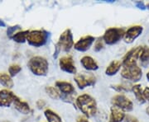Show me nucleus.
Listing matches in <instances>:
<instances>
[{
  "mask_svg": "<svg viewBox=\"0 0 149 122\" xmlns=\"http://www.w3.org/2000/svg\"><path fill=\"white\" fill-rule=\"evenodd\" d=\"M113 106H117L124 112H131L133 109V101L123 94H118L112 98Z\"/></svg>",
  "mask_w": 149,
  "mask_h": 122,
  "instance_id": "0eeeda50",
  "label": "nucleus"
},
{
  "mask_svg": "<svg viewBox=\"0 0 149 122\" xmlns=\"http://www.w3.org/2000/svg\"><path fill=\"white\" fill-rule=\"evenodd\" d=\"M136 5H137V7H138L139 8H140V9H143V10L146 9V6L144 5V3L143 2H137V3H136Z\"/></svg>",
  "mask_w": 149,
  "mask_h": 122,
  "instance_id": "2f4dec72",
  "label": "nucleus"
},
{
  "mask_svg": "<svg viewBox=\"0 0 149 122\" xmlns=\"http://www.w3.org/2000/svg\"><path fill=\"white\" fill-rule=\"evenodd\" d=\"M123 122H139V120L136 118V117L133 116H130V115H128L126 116L124 120H123Z\"/></svg>",
  "mask_w": 149,
  "mask_h": 122,
  "instance_id": "c85d7f7f",
  "label": "nucleus"
},
{
  "mask_svg": "<svg viewBox=\"0 0 149 122\" xmlns=\"http://www.w3.org/2000/svg\"><path fill=\"white\" fill-rule=\"evenodd\" d=\"M59 66H60V69L67 74H76L77 69L74 64L73 58L70 55H65L60 59Z\"/></svg>",
  "mask_w": 149,
  "mask_h": 122,
  "instance_id": "9d476101",
  "label": "nucleus"
},
{
  "mask_svg": "<svg viewBox=\"0 0 149 122\" xmlns=\"http://www.w3.org/2000/svg\"><path fill=\"white\" fill-rule=\"evenodd\" d=\"M126 116L125 112L117 106H112L110 108V116L109 122H122Z\"/></svg>",
  "mask_w": 149,
  "mask_h": 122,
  "instance_id": "2eb2a0df",
  "label": "nucleus"
},
{
  "mask_svg": "<svg viewBox=\"0 0 149 122\" xmlns=\"http://www.w3.org/2000/svg\"><path fill=\"white\" fill-rule=\"evenodd\" d=\"M16 95L11 91L3 89L0 91V106L1 107H9L13 103L16 98Z\"/></svg>",
  "mask_w": 149,
  "mask_h": 122,
  "instance_id": "ddd939ff",
  "label": "nucleus"
},
{
  "mask_svg": "<svg viewBox=\"0 0 149 122\" xmlns=\"http://www.w3.org/2000/svg\"><path fill=\"white\" fill-rule=\"evenodd\" d=\"M140 62L141 64L146 66L149 64V47L148 46H143V50L140 54Z\"/></svg>",
  "mask_w": 149,
  "mask_h": 122,
  "instance_id": "b1692460",
  "label": "nucleus"
},
{
  "mask_svg": "<svg viewBox=\"0 0 149 122\" xmlns=\"http://www.w3.org/2000/svg\"><path fill=\"white\" fill-rule=\"evenodd\" d=\"M49 39V33L45 30H33L29 32L27 41L33 47H42L45 45Z\"/></svg>",
  "mask_w": 149,
  "mask_h": 122,
  "instance_id": "20e7f679",
  "label": "nucleus"
},
{
  "mask_svg": "<svg viewBox=\"0 0 149 122\" xmlns=\"http://www.w3.org/2000/svg\"><path fill=\"white\" fill-rule=\"evenodd\" d=\"M147 79H148V80L149 81V71H148V73L147 74Z\"/></svg>",
  "mask_w": 149,
  "mask_h": 122,
  "instance_id": "c9c22d12",
  "label": "nucleus"
},
{
  "mask_svg": "<svg viewBox=\"0 0 149 122\" xmlns=\"http://www.w3.org/2000/svg\"><path fill=\"white\" fill-rule=\"evenodd\" d=\"M21 70L22 67L19 64H12L8 68V73L11 78H13V77H15L17 74H19Z\"/></svg>",
  "mask_w": 149,
  "mask_h": 122,
  "instance_id": "393cba45",
  "label": "nucleus"
},
{
  "mask_svg": "<svg viewBox=\"0 0 149 122\" xmlns=\"http://www.w3.org/2000/svg\"><path fill=\"white\" fill-rule=\"evenodd\" d=\"M143 96L146 101H149V88H145L143 89Z\"/></svg>",
  "mask_w": 149,
  "mask_h": 122,
  "instance_id": "7c9ffc66",
  "label": "nucleus"
},
{
  "mask_svg": "<svg viewBox=\"0 0 149 122\" xmlns=\"http://www.w3.org/2000/svg\"><path fill=\"white\" fill-rule=\"evenodd\" d=\"M76 122H90L88 121V119L85 116H79L77 118V120H76Z\"/></svg>",
  "mask_w": 149,
  "mask_h": 122,
  "instance_id": "473e14b6",
  "label": "nucleus"
},
{
  "mask_svg": "<svg viewBox=\"0 0 149 122\" xmlns=\"http://www.w3.org/2000/svg\"><path fill=\"white\" fill-rule=\"evenodd\" d=\"M29 32L30 31L26 30V31H22V32H16L11 39H13L17 43H24L27 41V35H28Z\"/></svg>",
  "mask_w": 149,
  "mask_h": 122,
  "instance_id": "4be33fe9",
  "label": "nucleus"
},
{
  "mask_svg": "<svg viewBox=\"0 0 149 122\" xmlns=\"http://www.w3.org/2000/svg\"><path fill=\"white\" fill-rule=\"evenodd\" d=\"M104 48V41L102 37L98 38L97 40L95 41V51L96 52H99L102 49Z\"/></svg>",
  "mask_w": 149,
  "mask_h": 122,
  "instance_id": "bb28decb",
  "label": "nucleus"
},
{
  "mask_svg": "<svg viewBox=\"0 0 149 122\" xmlns=\"http://www.w3.org/2000/svg\"><path fill=\"white\" fill-rule=\"evenodd\" d=\"M13 105L14 107L17 112H19L23 115H27L31 112V108L30 106L28 105V103L26 101H22L20 98H18L16 96L15 100L13 101Z\"/></svg>",
  "mask_w": 149,
  "mask_h": 122,
  "instance_id": "f3484780",
  "label": "nucleus"
},
{
  "mask_svg": "<svg viewBox=\"0 0 149 122\" xmlns=\"http://www.w3.org/2000/svg\"><path fill=\"white\" fill-rule=\"evenodd\" d=\"M121 76L131 82H139L143 77V71L138 64L123 67Z\"/></svg>",
  "mask_w": 149,
  "mask_h": 122,
  "instance_id": "423d86ee",
  "label": "nucleus"
},
{
  "mask_svg": "<svg viewBox=\"0 0 149 122\" xmlns=\"http://www.w3.org/2000/svg\"><path fill=\"white\" fill-rule=\"evenodd\" d=\"M143 32V27L142 26H133L128 28L124 33L123 41L125 43L131 44L133 43L137 38L142 35Z\"/></svg>",
  "mask_w": 149,
  "mask_h": 122,
  "instance_id": "9b49d317",
  "label": "nucleus"
},
{
  "mask_svg": "<svg viewBox=\"0 0 149 122\" xmlns=\"http://www.w3.org/2000/svg\"><path fill=\"white\" fill-rule=\"evenodd\" d=\"M132 91H133V94L135 96L137 101H139V103L143 104L146 102V100L143 96V90L142 88V86L140 84L133 85L132 87Z\"/></svg>",
  "mask_w": 149,
  "mask_h": 122,
  "instance_id": "6ab92c4d",
  "label": "nucleus"
},
{
  "mask_svg": "<svg viewBox=\"0 0 149 122\" xmlns=\"http://www.w3.org/2000/svg\"><path fill=\"white\" fill-rule=\"evenodd\" d=\"M45 91L47 93V95L54 100H58V99L61 98V94L60 91L54 87H52V86L47 87L45 88Z\"/></svg>",
  "mask_w": 149,
  "mask_h": 122,
  "instance_id": "5701e85b",
  "label": "nucleus"
},
{
  "mask_svg": "<svg viewBox=\"0 0 149 122\" xmlns=\"http://www.w3.org/2000/svg\"><path fill=\"white\" fill-rule=\"evenodd\" d=\"M146 113H147V114L149 116V106L146 108Z\"/></svg>",
  "mask_w": 149,
  "mask_h": 122,
  "instance_id": "f704fd0d",
  "label": "nucleus"
},
{
  "mask_svg": "<svg viewBox=\"0 0 149 122\" xmlns=\"http://www.w3.org/2000/svg\"><path fill=\"white\" fill-rule=\"evenodd\" d=\"M18 30H21V27L18 26V25H16V26H13V27H9L7 30V35L9 38L13 37V36L15 34V32Z\"/></svg>",
  "mask_w": 149,
  "mask_h": 122,
  "instance_id": "a878e982",
  "label": "nucleus"
},
{
  "mask_svg": "<svg viewBox=\"0 0 149 122\" xmlns=\"http://www.w3.org/2000/svg\"><path fill=\"white\" fill-rule=\"evenodd\" d=\"M74 47L73 34L70 29H66L60 36L58 42L56 45V50L54 53V58H57L61 51L69 52L71 48Z\"/></svg>",
  "mask_w": 149,
  "mask_h": 122,
  "instance_id": "f03ea898",
  "label": "nucleus"
},
{
  "mask_svg": "<svg viewBox=\"0 0 149 122\" xmlns=\"http://www.w3.org/2000/svg\"><path fill=\"white\" fill-rule=\"evenodd\" d=\"M80 64L88 71H95L99 69V65L97 64L95 59H93L91 56L85 55L82 57L80 59Z\"/></svg>",
  "mask_w": 149,
  "mask_h": 122,
  "instance_id": "dca6fc26",
  "label": "nucleus"
},
{
  "mask_svg": "<svg viewBox=\"0 0 149 122\" xmlns=\"http://www.w3.org/2000/svg\"><path fill=\"white\" fill-rule=\"evenodd\" d=\"M3 122H9V121H3Z\"/></svg>",
  "mask_w": 149,
  "mask_h": 122,
  "instance_id": "e433bc0d",
  "label": "nucleus"
},
{
  "mask_svg": "<svg viewBox=\"0 0 149 122\" xmlns=\"http://www.w3.org/2000/svg\"><path fill=\"white\" fill-rule=\"evenodd\" d=\"M111 88H113L114 90L117 91V92H128V91H130V89L128 88L126 85H123V84L113 85V86H112Z\"/></svg>",
  "mask_w": 149,
  "mask_h": 122,
  "instance_id": "cd10ccee",
  "label": "nucleus"
},
{
  "mask_svg": "<svg viewBox=\"0 0 149 122\" xmlns=\"http://www.w3.org/2000/svg\"><path fill=\"white\" fill-rule=\"evenodd\" d=\"M74 80L80 89L94 86L96 83L95 76L91 74H77L74 75Z\"/></svg>",
  "mask_w": 149,
  "mask_h": 122,
  "instance_id": "6e6552de",
  "label": "nucleus"
},
{
  "mask_svg": "<svg viewBox=\"0 0 149 122\" xmlns=\"http://www.w3.org/2000/svg\"><path fill=\"white\" fill-rule=\"evenodd\" d=\"M0 27H5V23L3 22V21H2L1 19H0Z\"/></svg>",
  "mask_w": 149,
  "mask_h": 122,
  "instance_id": "72a5a7b5",
  "label": "nucleus"
},
{
  "mask_svg": "<svg viewBox=\"0 0 149 122\" xmlns=\"http://www.w3.org/2000/svg\"><path fill=\"white\" fill-rule=\"evenodd\" d=\"M0 83L7 88H12L14 85V83L10 77V75L4 74V73L0 74Z\"/></svg>",
  "mask_w": 149,
  "mask_h": 122,
  "instance_id": "412c9836",
  "label": "nucleus"
},
{
  "mask_svg": "<svg viewBox=\"0 0 149 122\" xmlns=\"http://www.w3.org/2000/svg\"><path fill=\"white\" fill-rule=\"evenodd\" d=\"M36 104H37V106L38 109H42L43 107L46 106V101L42 100V99H39V100H37Z\"/></svg>",
  "mask_w": 149,
  "mask_h": 122,
  "instance_id": "c756f323",
  "label": "nucleus"
},
{
  "mask_svg": "<svg viewBox=\"0 0 149 122\" xmlns=\"http://www.w3.org/2000/svg\"><path fill=\"white\" fill-rule=\"evenodd\" d=\"M44 115L48 122H62L61 117L51 109H47L44 112Z\"/></svg>",
  "mask_w": 149,
  "mask_h": 122,
  "instance_id": "aec40b11",
  "label": "nucleus"
},
{
  "mask_svg": "<svg viewBox=\"0 0 149 122\" xmlns=\"http://www.w3.org/2000/svg\"><path fill=\"white\" fill-rule=\"evenodd\" d=\"M142 50H143V46H137V47L133 48L132 50H130L123 59V67L137 64V61L140 57Z\"/></svg>",
  "mask_w": 149,
  "mask_h": 122,
  "instance_id": "1a4fd4ad",
  "label": "nucleus"
},
{
  "mask_svg": "<svg viewBox=\"0 0 149 122\" xmlns=\"http://www.w3.org/2000/svg\"><path fill=\"white\" fill-rule=\"evenodd\" d=\"M121 67H122V62L118 60H113L105 69V74L108 76H113L120 70Z\"/></svg>",
  "mask_w": 149,
  "mask_h": 122,
  "instance_id": "a211bd4d",
  "label": "nucleus"
},
{
  "mask_svg": "<svg viewBox=\"0 0 149 122\" xmlns=\"http://www.w3.org/2000/svg\"><path fill=\"white\" fill-rule=\"evenodd\" d=\"M124 33L125 31L123 28L110 27L105 31L102 39L105 44L109 45H112L118 43L122 38H123Z\"/></svg>",
  "mask_w": 149,
  "mask_h": 122,
  "instance_id": "39448f33",
  "label": "nucleus"
},
{
  "mask_svg": "<svg viewBox=\"0 0 149 122\" xmlns=\"http://www.w3.org/2000/svg\"><path fill=\"white\" fill-rule=\"evenodd\" d=\"M75 104L80 112L88 118L93 117L97 112V102L95 99L89 94L79 96L75 100Z\"/></svg>",
  "mask_w": 149,
  "mask_h": 122,
  "instance_id": "f257e3e1",
  "label": "nucleus"
},
{
  "mask_svg": "<svg viewBox=\"0 0 149 122\" xmlns=\"http://www.w3.org/2000/svg\"><path fill=\"white\" fill-rule=\"evenodd\" d=\"M56 87L60 91V92L63 93L65 96H71L75 92L73 85L66 81L61 80L56 82Z\"/></svg>",
  "mask_w": 149,
  "mask_h": 122,
  "instance_id": "4468645a",
  "label": "nucleus"
},
{
  "mask_svg": "<svg viewBox=\"0 0 149 122\" xmlns=\"http://www.w3.org/2000/svg\"><path fill=\"white\" fill-rule=\"evenodd\" d=\"M95 41V38L92 36H85L81 37L77 41V42L74 44V50L80 51V52H85L88 50H90L92 45Z\"/></svg>",
  "mask_w": 149,
  "mask_h": 122,
  "instance_id": "f8f14e48",
  "label": "nucleus"
},
{
  "mask_svg": "<svg viewBox=\"0 0 149 122\" xmlns=\"http://www.w3.org/2000/svg\"><path fill=\"white\" fill-rule=\"evenodd\" d=\"M27 66L32 74L37 76H46L49 70L48 61L42 56H34L30 59Z\"/></svg>",
  "mask_w": 149,
  "mask_h": 122,
  "instance_id": "7ed1b4c3",
  "label": "nucleus"
}]
</instances>
